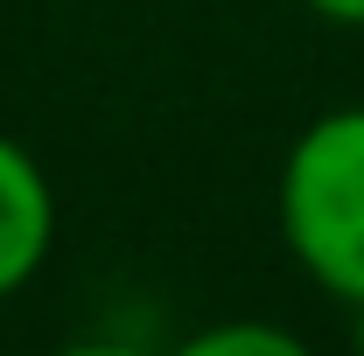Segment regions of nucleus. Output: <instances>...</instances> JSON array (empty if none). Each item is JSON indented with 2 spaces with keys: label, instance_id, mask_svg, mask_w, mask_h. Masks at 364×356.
<instances>
[{
  "label": "nucleus",
  "instance_id": "3",
  "mask_svg": "<svg viewBox=\"0 0 364 356\" xmlns=\"http://www.w3.org/2000/svg\"><path fill=\"white\" fill-rule=\"evenodd\" d=\"M294 356L301 343L287 335V328H267V321H231V328H203V335H189V356Z\"/></svg>",
  "mask_w": 364,
  "mask_h": 356
},
{
  "label": "nucleus",
  "instance_id": "1",
  "mask_svg": "<svg viewBox=\"0 0 364 356\" xmlns=\"http://www.w3.org/2000/svg\"><path fill=\"white\" fill-rule=\"evenodd\" d=\"M280 238L287 259L336 294L343 308L364 301V105H336L309 119L280 161Z\"/></svg>",
  "mask_w": 364,
  "mask_h": 356
},
{
  "label": "nucleus",
  "instance_id": "5",
  "mask_svg": "<svg viewBox=\"0 0 364 356\" xmlns=\"http://www.w3.org/2000/svg\"><path fill=\"white\" fill-rule=\"evenodd\" d=\"M350 328H358V343H364V301H358V308H350Z\"/></svg>",
  "mask_w": 364,
  "mask_h": 356
},
{
  "label": "nucleus",
  "instance_id": "2",
  "mask_svg": "<svg viewBox=\"0 0 364 356\" xmlns=\"http://www.w3.org/2000/svg\"><path fill=\"white\" fill-rule=\"evenodd\" d=\"M56 252V189L43 161L14 133H0V301L21 294Z\"/></svg>",
  "mask_w": 364,
  "mask_h": 356
},
{
  "label": "nucleus",
  "instance_id": "4",
  "mask_svg": "<svg viewBox=\"0 0 364 356\" xmlns=\"http://www.w3.org/2000/svg\"><path fill=\"white\" fill-rule=\"evenodd\" d=\"M309 14H322V21H336V28H364V0H301Z\"/></svg>",
  "mask_w": 364,
  "mask_h": 356
}]
</instances>
